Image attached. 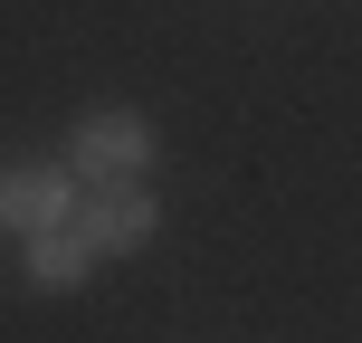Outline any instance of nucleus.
Wrapping results in <instances>:
<instances>
[{"mask_svg": "<svg viewBox=\"0 0 362 343\" xmlns=\"http://www.w3.org/2000/svg\"><path fill=\"white\" fill-rule=\"evenodd\" d=\"M67 172L76 181H144L153 172V124L134 105H95V115H76V134H67Z\"/></svg>", "mask_w": 362, "mask_h": 343, "instance_id": "obj_1", "label": "nucleus"}, {"mask_svg": "<svg viewBox=\"0 0 362 343\" xmlns=\"http://www.w3.org/2000/svg\"><path fill=\"white\" fill-rule=\"evenodd\" d=\"M76 200H86V181L57 172V163H10V181H0V219H10V238H48V229H67Z\"/></svg>", "mask_w": 362, "mask_h": 343, "instance_id": "obj_2", "label": "nucleus"}, {"mask_svg": "<svg viewBox=\"0 0 362 343\" xmlns=\"http://www.w3.org/2000/svg\"><path fill=\"white\" fill-rule=\"evenodd\" d=\"M76 229H86L105 257H124V248H144V238L163 229V210H153L144 181H86V200H76Z\"/></svg>", "mask_w": 362, "mask_h": 343, "instance_id": "obj_3", "label": "nucleus"}, {"mask_svg": "<svg viewBox=\"0 0 362 343\" xmlns=\"http://www.w3.org/2000/svg\"><path fill=\"white\" fill-rule=\"evenodd\" d=\"M95 257H105V248H95L76 219H67V229H48V238H29V277H38V286H57V296H67V286H86V277H95Z\"/></svg>", "mask_w": 362, "mask_h": 343, "instance_id": "obj_4", "label": "nucleus"}]
</instances>
